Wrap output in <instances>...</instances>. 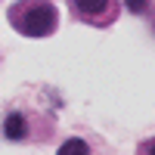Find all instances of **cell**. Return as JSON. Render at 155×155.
<instances>
[{"mask_svg": "<svg viewBox=\"0 0 155 155\" xmlns=\"http://www.w3.org/2000/svg\"><path fill=\"white\" fill-rule=\"evenodd\" d=\"M12 22L22 34L31 37H44L56 28V9L47 0H31V3H19L12 9Z\"/></svg>", "mask_w": 155, "mask_h": 155, "instance_id": "6da1fadb", "label": "cell"}, {"mask_svg": "<svg viewBox=\"0 0 155 155\" xmlns=\"http://www.w3.org/2000/svg\"><path fill=\"white\" fill-rule=\"evenodd\" d=\"M3 134H6L9 140H22L25 134H28V124H25V115H22V112L6 115V121H3Z\"/></svg>", "mask_w": 155, "mask_h": 155, "instance_id": "7a4b0ae2", "label": "cell"}, {"mask_svg": "<svg viewBox=\"0 0 155 155\" xmlns=\"http://www.w3.org/2000/svg\"><path fill=\"white\" fill-rule=\"evenodd\" d=\"M71 6L84 16H99V12L109 9V0H71Z\"/></svg>", "mask_w": 155, "mask_h": 155, "instance_id": "3957f363", "label": "cell"}, {"mask_svg": "<svg viewBox=\"0 0 155 155\" xmlns=\"http://www.w3.org/2000/svg\"><path fill=\"white\" fill-rule=\"evenodd\" d=\"M59 152L62 155H68V152H87V143H84V140H68V143H62Z\"/></svg>", "mask_w": 155, "mask_h": 155, "instance_id": "277c9868", "label": "cell"}, {"mask_svg": "<svg viewBox=\"0 0 155 155\" xmlns=\"http://www.w3.org/2000/svg\"><path fill=\"white\" fill-rule=\"evenodd\" d=\"M149 3H152V0H124V6L130 9V12H146Z\"/></svg>", "mask_w": 155, "mask_h": 155, "instance_id": "5b68a950", "label": "cell"}]
</instances>
